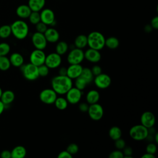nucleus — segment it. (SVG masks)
<instances>
[{
  "label": "nucleus",
  "mask_w": 158,
  "mask_h": 158,
  "mask_svg": "<svg viewBox=\"0 0 158 158\" xmlns=\"http://www.w3.org/2000/svg\"><path fill=\"white\" fill-rule=\"evenodd\" d=\"M51 88L59 95H64L73 86V81L67 75H57L51 81Z\"/></svg>",
  "instance_id": "f257e3e1"
},
{
  "label": "nucleus",
  "mask_w": 158,
  "mask_h": 158,
  "mask_svg": "<svg viewBox=\"0 0 158 158\" xmlns=\"http://www.w3.org/2000/svg\"><path fill=\"white\" fill-rule=\"evenodd\" d=\"M11 31L14 36L18 40H23L27 38L29 33L28 24L23 20H17L11 25Z\"/></svg>",
  "instance_id": "f03ea898"
},
{
  "label": "nucleus",
  "mask_w": 158,
  "mask_h": 158,
  "mask_svg": "<svg viewBox=\"0 0 158 158\" xmlns=\"http://www.w3.org/2000/svg\"><path fill=\"white\" fill-rule=\"evenodd\" d=\"M105 36L101 32L91 31L87 36L88 46L89 48L101 51L105 47Z\"/></svg>",
  "instance_id": "7ed1b4c3"
},
{
  "label": "nucleus",
  "mask_w": 158,
  "mask_h": 158,
  "mask_svg": "<svg viewBox=\"0 0 158 158\" xmlns=\"http://www.w3.org/2000/svg\"><path fill=\"white\" fill-rule=\"evenodd\" d=\"M148 135V129L141 124L135 125L131 127L129 130V135L131 138L137 141L145 140Z\"/></svg>",
  "instance_id": "20e7f679"
},
{
  "label": "nucleus",
  "mask_w": 158,
  "mask_h": 158,
  "mask_svg": "<svg viewBox=\"0 0 158 158\" xmlns=\"http://www.w3.org/2000/svg\"><path fill=\"white\" fill-rule=\"evenodd\" d=\"M20 67L21 69L23 76L27 80L34 81L38 79V78L40 77L38 74V67L30 62L26 64H23Z\"/></svg>",
  "instance_id": "39448f33"
},
{
  "label": "nucleus",
  "mask_w": 158,
  "mask_h": 158,
  "mask_svg": "<svg viewBox=\"0 0 158 158\" xmlns=\"http://www.w3.org/2000/svg\"><path fill=\"white\" fill-rule=\"evenodd\" d=\"M84 59L83 50L77 48L71 49L67 56V61L69 64H80Z\"/></svg>",
  "instance_id": "423d86ee"
},
{
  "label": "nucleus",
  "mask_w": 158,
  "mask_h": 158,
  "mask_svg": "<svg viewBox=\"0 0 158 158\" xmlns=\"http://www.w3.org/2000/svg\"><path fill=\"white\" fill-rule=\"evenodd\" d=\"M57 97V94L52 88H45L41 91L39 94L41 102L47 105L53 104Z\"/></svg>",
  "instance_id": "0eeeda50"
},
{
  "label": "nucleus",
  "mask_w": 158,
  "mask_h": 158,
  "mask_svg": "<svg viewBox=\"0 0 158 158\" xmlns=\"http://www.w3.org/2000/svg\"><path fill=\"white\" fill-rule=\"evenodd\" d=\"M89 118L94 121L100 120L104 115V109L98 102L89 104L87 111Z\"/></svg>",
  "instance_id": "6e6552de"
},
{
  "label": "nucleus",
  "mask_w": 158,
  "mask_h": 158,
  "mask_svg": "<svg viewBox=\"0 0 158 158\" xmlns=\"http://www.w3.org/2000/svg\"><path fill=\"white\" fill-rule=\"evenodd\" d=\"M93 81L94 84L98 88L104 89L110 86L112 80L108 74L102 72L101 73L94 77L93 78Z\"/></svg>",
  "instance_id": "1a4fd4ad"
},
{
  "label": "nucleus",
  "mask_w": 158,
  "mask_h": 158,
  "mask_svg": "<svg viewBox=\"0 0 158 158\" xmlns=\"http://www.w3.org/2000/svg\"><path fill=\"white\" fill-rule=\"evenodd\" d=\"M46 54L44 50L35 49L30 54V62L38 67L44 64Z\"/></svg>",
  "instance_id": "9d476101"
},
{
  "label": "nucleus",
  "mask_w": 158,
  "mask_h": 158,
  "mask_svg": "<svg viewBox=\"0 0 158 158\" xmlns=\"http://www.w3.org/2000/svg\"><path fill=\"white\" fill-rule=\"evenodd\" d=\"M83 92L75 86H72L65 94V98L69 104L74 105L79 103L82 98Z\"/></svg>",
  "instance_id": "9b49d317"
},
{
  "label": "nucleus",
  "mask_w": 158,
  "mask_h": 158,
  "mask_svg": "<svg viewBox=\"0 0 158 158\" xmlns=\"http://www.w3.org/2000/svg\"><path fill=\"white\" fill-rule=\"evenodd\" d=\"M62 63V57L56 52H51L46 55L44 64L50 69H57Z\"/></svg>",
  "instance_id": "f8f14e48"
},
{
  "label": "nucleus",
  "mask_w": 158,
  "mask_h": 158,
  "mask_svg": "<svg viewBox=\"0 0 158 158\" xmlns=\"http://www.w3.org/2000/svg\"><path fill=\"white\" fill-rule=\"evenodd\" d=\"M31 43L35 49L44 50L46 49L48 42L44 33L38 31L35 32L31 36Z\"/></svg>",
  "instance_id": "ddd939ff"
},
{
  "label": "nucleus",
  "mask_w": 158,
  "mask_h": 158,
  "mask_svg": "<svg viewBox=\"0 0 158 158\" xmlns=\"http://www.w3.org/2000/svg\"><path fill=\"white\" fill-rule=\"evenodd\" d=\"M41 22L47 25L53 26L56 23L55 14L52 10L49 8H43L40 12Z\"/></svg>",
  "instance_id": "4468645a"
},
{
  "label": "nucleus",
  "mask_w": 158,
  "mask_h": 158,
  "mask_svg": "<svg viewBox=\"0 0 158 158\" xmlns=\"http://www.w3.org/2000/svg\"><path fill=\"white\" fill-rule=\"evenodd\" d=\"M156 123V117L154 114L150 111L144 112L140 117V124L147 128L154 126Z\"/></svg>",
  "instance_id": "2eb2a0df"
},
{
  "label": "nucleus",
  "mask_w": 158,
  "mask_h": 158,
  "mask_svg": "<svg viewBox=\"0 0 158 158\" xmlns=\"http://www.w3.org/2000/svg\"><path fill=\"white\" fill-rule=\"evenodd\" d=\"M84 57L87 61L96 64L101 60V54L100 51L89 48L84 52Z\"/></svg>",
  "instance_id": "dca6fc26"
},
{
  "label": "nucleus",
  "mask_w": 158,
  "mask_h": 158,
  "mask_svg": "<svg viewBox=\"0 0 158 158\" xmlns=\"http://www.w3.org/2000/svg\"><path fill=\"white\" fill-rule=\"evenodd\" d=\"M83 69L81 64H69L67 67V76L72 80L80 77Z\"/></svg>",
  "instance_id": "f3484780"
},
{
  "label": "nucleus",
  "mask_w": 158,
  "mask_h": 158,
  "mask_svg": "<svg viewBox=\"0 0 158 158\" xmlns=\"http://www.w3.org/2000/svg\"><path fill=\"white\" fill-rule=\"evenodd\" d=\"M44 35L48 43H55L59 41L60 38V35L59 31L53 27L48 28L46 31L44 33Z\"/></svg>",
  "instance_id": "a211bd4d"
},
{
  "label": "nucleus",
  "mask_w": 158,
  "mask_h": 158,
  "mask_svg": "<svg viewBox=\"0 0 158 158\" xmlns=\"http://www.w3.org/2000/svg\"><path fill=\"white\" fill-rule=\"evenodd\" d=\"M31 12V10L28 4L20 5L16 9V14L19 17L22 19H28Z\"/></svg>",
  "instance_id": "6ab92c4d"
},
{
  "label": "nucleus",
  "mask_w": 158,
  "mask_h": 158,
  "mask_svg": "<svg viewBox=\"0 0 158 158\" xmlns=\"http://www.w3.org/2000/svg\"><path fill=\"white\" fill-rule=\"evenodd\" d=\"M86 101L89 104H93L99 102L100 99V94L98 90L91 89L86 94Z\"/></svg>",
  "instance_id": "aec40b11"
},
{
  "label": "nucleus",
  "mask_w": 158,
  "mask_h": 158,
  "mask_svg": "<svg viewBox=\"0 0 158 158\" xmlns=\"http://www.w3.org/2000/svg\"><path fill=\"white\" fill-rule=\"evenodd\" d=\"M10 64L15 67H21L24 63V58L23 56L19 52L12 53L9 57Z\"/></svg>",
  "instance_id": "412c9836"
},
{
  "label": "nucleus",
  "mask_w": 158,
  "mask_h": 158,
  "mask_svg": "<svg viewBox=\"0 0 158 158\" xmlns=\"http://www.w3.org/2000/svg\"><path fill=\"white\" fill-rule=\"evenodd\" d=\"M15 99V94L11 90H6L2 91L0 100L5 106L11 104Z\"/></svg>",
  "instance_id": "4be33fe9"
},
{
  "label": "nucleus",
  "mask_w": 158,
  "mask_h": 158,
  "mask_svg": "<svg viewBox=\"0 0 158 158\" xmlns=\"http://www.w3.org/2000/svg\"><path fill=\"white\" fill-rule=\"evenodd\" d=\"M46 0H28V6L31 11L40 12L44 7Z\"/></svg>",
  "instance_id": "5701e85b"
},
{
  "label": "nucleus",
  "mask_w": 158,
  "mask_h": 158,
  "mask_svg": "<svg viewBox=\"0 0 158 158\" xmlns=\"http://www.w3.org/2000/svg\"><path fill=\"white\" fill-rule=\"evenodd\" d=\"M11 152V158H23L27 155L26 148L21 145L14 147Z\"/></svg>",
  "instance_id": "b1692460"
},
{
  "label": "nucleus",
  "mask_w": 158,
  "mask_h": 158,
  "mask_svg": "<svg viewBox=\"0 0 158 158\" xmlns=\"http://www.w3.org/2000/svg\"><path fill=\"white\" fill-rule=\"evenodd\" d=\"M73 45L75 48H77L79 49H84L88 46V40L87 36L81 34L76 36L74 40Z\"/></svg>",
  "instance_id": "393cba45"
},
{
  "label": "nucleus",
  "mask_w": 158,
  "mask_h": 158,
  "mask_svg": "<svg viewBox=\"0 0 158 158\" xmlns=\"http://www.w3.org/2000/svg\"><path fill=\"white\" fill-rule=\"evenodd\" d=\"M55 49L56 52L62 56L67 53L69 49V46L67 42L64 41H60L57 42Z\"/></svg>",
  "instance_id": "a878e982"
},
{
  "label": "nucleus",
  "mask_w": 158,
  "mask_h": 158,
  "mask_svg": "<svg viewBox=\"0 0 158 158\" xmlns=\"http://www.w3.org/2000/svg\"><path fill=\"white\" fill-rule=\"evenodd\" d=\"M109 136L110 138L113 140L115 141L117 139L122 138V131L120 127L117 126H112L109 130Z\"/></svg>",
  "instance_id": "bb28decb"
},
{
  "label": "nucleus",
  "mask_w": 158,
  "mask_h": 158,
  "mask_svg": "<svg viewBox=\"0 0 158 158\" xmlns=\"http://www.w3.org/2000/svg\"><path fill=\"white\" fill-rule=\"evenodd\" d=\"M120 44L118 39L115 36H110L105 40V46L110 49H117Z\"/></svg>",
  "instance_id": "cd10ccee"
},
{
  "label": "nucleus",
  "mask_w": 158,
  "mask_h": 158,
  "mask_svg": "<svg viewBox=\"0 0 158 158\" xmlns=\"http://www.w3.org/2000/svg\"><path fill=\"white\" fill-rule=\"evenodd\" d=\"M54 104L58 110H64L67 108L69 102L67 101L65 98H64L62 96H59V97H57Z\"/></svg>",
  "instance_id": "c85d7f7f"
},
{
  "label": "nucleus",
  "mask_w": 158,
  "mask_h": 158,
  "mask_svg": "<svg viewBox=\"0 0 158 158\" xmlns=\"http://www.w3.org/2000/svg\"><path fill=\"white\" fill-rule=\"evenodd\" d=\"M80 76L83 78L88 84L91 83L93 81L94 75L91 72V69L89 67H83Z\"/></svg>",
  "instance_id": "c756f323"
},
{
  "label": "nucleus",
  "mask_w": 158,
  "mask_h": 158,
  "mask_svg": "<svg viewBox=\"0 0 158 158\" xmlns=\"http://www.w3.org/2000/svg\"><path fill=\"white\" fill-rule=\"evenodd\" d=\"M74 84H75V88H78V89H80L82 91L85 89L86 86L88 85L87 81L83 78H82L81 76H80L75 79Z\"/></svg>",
  "instance_id": "7c9ffc66"
},
{
  "label": "nucleus",
  "mask_w": 158,
  "mask_h": 158,
  "mask_svg": "<svg viewBox=\"0 0 158 158\" xmlns=\"http://www.w3.org/2000/svg\"><path fill=\"white\" fill-rule=\"evenodd\" d=\"M12 34L10 25H4L0 27V38H7Z\"/></svg>",
  "instance_id": "2f4dec72"
},
{
  "label": "nucleus",
  "mask_w": 158,
  "mask_h": 158,
  "mask_svg": "<svg viewBox=\"0 0 158 158\" xmlns=\"http://www.w3.org/2000/svg\"><path fill=\"white\" fill-rule=\"evenodd\" d=\"M11 64L8 58L6 56H0V70L2 71H6L9 69Z\"/></svg>",
  "instance_id": "473e14b6"
},
{
  "label": "nucleus",
  "mask_w": 158,
  "mask_h": 158,
  "mask_svg": "<svg viewBox=\"0 0 158 158\" xmlns=\"http://www.w3.org/2000/svg\"><path fill=\"white\" fill-rule=\"evenodd\" d=\"M28 19H29V22L31 24L35 25L36 24H37L38 22H40L41 21L40 12L31 11V12L30 14Z\"/></svg>",
  "instance_id": "72a5a7b5"
},
{
  "label": "nucleus",
  "mask_w": 158,
  "mask_h": 158,
  "mask_svg": "<svg viewBox=\"0 0 158 158\" xmlns=\"http://www.w3.org/2000/svg\"><path fill=\"white\" fill-rule=\"evenodd\" d=\"M10 50V45L5 42L0 43V56H7Z\"/></svg>",
  "instance_id": "f704fd0d"
},
{
  "label": "nucleus",
  "mask_w": 158,
  "mask_h": 158,
  "mask_svg": "<svg viewBox=\"0 0 158 158\" xmlns=\"http://www.w3.org/2000/svg\"><path fill=\"white\" fill-rule=\"evenodd\" d=\"M38 70L39 76L41 77H45L48 75V74L49 73L50 69L44 64H42V65L38 66Z\"/></svg>",
  "instance_id": "c9c22d12"
},
{
  "label": "nucleus",
  "mask_w": 158,
  "mask_h": 158,
  "mask_svg": "<svg viewBox=\"0 0 158 158\" xmlns=\"http://www.w3.org/2000/svg\"><path fill=\"white\" fill-rule=\"evenodd\" d=\"M66 150L72 156L76 154L77 153H78V151H79V146H78V144H77L76 143H72L69 144L67 147Z\"/></svg>",
  "instance_id": "e433bc0d"
},
{
  "label": "nucleus",
  "mask_w": 158,
  "mask_h": 158,
  "mask_svg": "<svg viewBox=\"0 0 158 158\" xmlns=\"http://www.w3.org/2000/svg\"><path fill=\"white\" fill-rule=\"evenodd\" d=\"M124 158H132L133 151L131 147L126 146L122 150Z\"/></svg>",
  "instance_id": "4c0bfd02"
},
{
  "label": "nucleus",
  "mask_w": 158,
  "mask_h": 158,
  "mask_svg": "<svg viewBox=\"0 0 158 158\" xmlns=\"http://www.w3.org/2000/svg\"><path fill=\"white\" fill-rule=\"evenodd\" d=\"M114 141H115L114 145H115V147L117 149L122 151L126 146L125 141L123 139H122V138H120L119 139H117Z\"/></svg>",
  "instance_id": "58836bf2"
},
{
  "label": "nucleus",
  "mask_w": 158,
  "mask_h": 158,
  "mask_svg": "<svg viewBox=\"0 0 158 158\" xmlns=\"http://www.w3.org/2000/svg\"><path fill=\"white\" fill-rule=\"evenodd\" d=\"M157 151V146L155 143H150L147 144L146 147V152L151 154H155Z\"/></svg>",
  "instance_id": "ea45409f"
},
{
  "label": "nucleus",
  "mask_w": 158,
  "mask_h": 158,
  "mask_svg": "<svg viewBox=\"0 0 158 158\" xmlns=\"http://www.w3.org/2000/svg\"><path fill=\"white\" fill-rule=\"evenodd\" d=\"M35 28H36V31L44 33L48 28V25L40 21V22H38L37 24L35 25Z\"/></svg>",
  "instance_id": "a19ab883"
},
{
  "label": "nucleus",
  "mask_w": 158,
  "mask_h": 158,
  "mask_svg": "<svg viewBox=\"0 0 158 158\" xmlns=\"http://www.w3.org/2000/svg\"><path fill=\"white\" fill-rule=\"evenodd\" d=\"M109 158H123V154L122 151L115 149L112 151L109 155Z\"/></svg>",
  "instance_id": "79ce46f5"
},
{
  "label": "nucleus",
  "mask_w": 158,
  "mask_h": 158,
  "mask_svg": "<svg viewBox=\"0 0 158 158\" xmlns=\"http://www.w3.org/2000/svg\"><path fill=\"white\" fill-rule=\"evenodd\" d=\"M91 72L94 75V77L102 73V68L99 65H94L91 69Z\"/></svg>",
  "instance_id": "37998d69"
},
{
  "label": "nucleus",
  "mask_w": 158,
  "mask_h": 158,
  "mask_svg": "<svg viewBox=\"0 0 158 158\" xmlns=\"http://www.w3.org/2000/svg\"><path fill=\"white\" fill-rule=\"evenodd\" d=\"M89 107V104L86 102H80L78 105V109L82 112H87Z\"/></svg>",
  "instance_id": "c03bdc74"
},
{
  "label": "nucleus",
  "mask_w": 158,
  "mask_h": 158,
  "mask_svg": "<svg viewBox=\"0 0 158 158\" xmlns=\"http://www.w3.org/2000/svg\"><path fill=\"white\" fill-rule=\"evenodd\" d=\"M73 156L70 154L67 150L60 151L57 156L58 158H72Z\"/></svg>",
  "instance_id": "a18cd8bd"
},
{
  "label": "nucleus",
  "mask_w": 158,
  "mask_h": 158,
  "mask_svg": "<svg viewBox=\"0 0 158 158\" xmlns=\"http://www.w3.org/2000/svg\"><path fill=\"white\" fill-rule=\"evenodd\" d=\"M150 25L153 29L154 30L158 29V17L157 16H155L151 19Z\"/></svg>",
  "instance_id": "49530a36"
},
{
  "label": "nucleus",
  "mask_w": 158,
  "mask_h": 158,
  "mask_svg": "<svg viewBox=\"0 0 158 158\" xmlns=\"http://www.w3.org/2000/svg\"><path fill=\"white\" fill-rule=\"evenodd\" d=\"M0 156L1 158H11V152L9 150H4L1 152Z\"/></svg>",
  "instance_id": "de8ad7c7"
},
{
  "label": "nucleus",
  "mask_w": 158,
  "mask_h": 158,
  "mask_svg": "<svg viewBox=\"0 0 158 158\" xmlns=\"http://www.w3.org/2000/svg\"><path fill=\"white\" fill-rule=\"evenodd\" d=\"M58 75H67V67H61L58 70Z\"/></svg>",
  "instance_id": "09e8293b"
},
{
  "label": "nucleus",
  "mask_w": 158,
  "mask_h": 158,
  "mask_svg": "<svg viewBox=\"0 0 158 158\" xmlns=\"http://www.w3.org/2000/svg\"><path fill=\"white\" fill-rule=\"evenodd\" d=\"M153 30V28H152V27L151 26L150 24H147L145 25L144 28V30L146 33H150L152 31V30Z\"/></svg>",
  "instance_id": "8fccbe9b"
},
{
  "label": "nucleus",
  "mask_w": 158,
  "mask_h": 158,
  "mask_svg": "<svg viewBox=\"0 0 158 158\" xmlns=\"http://www.w3.org/2000/svg\"><path fill=\"white\" fill-rule=\"evenodd\" d=\"M141 158H155V155L146 152L142 155Z\"/></svg>",
  "instance_id": "3c124183"
},
{
  "label": "nucleus",
  "mask_w": 158,
  "mask_h": 158,
  "mask_svg": "<svg viewBox=\"0 0 158 158\" xmlns=\"http://www.w3.org/2000/svg\"><path fill=\"white\" fill-rule=\"evenodd\" d=\"M5 105L4 104V103L0 100V115L2 114V112H4V109H5Z\"/></svg>",
  "instance_id": "603ef678"
},
{
  "label": "nucleus",
  "mask_w": 158,
  "mask_h": 158,
  "mask_svg": "<svg viewBox=\"0 0 158 158\" xmlns=\"http://www.w3.org/2000/svg\"><path fill=\"white\" fill-rule=\"evenodd\" d=\"M153 138H154V140L155 143H158V133L157 132H156L154 133V135L153 136Z\"/></svg>",
  "instance_id": "864d4df0"
},
{
  "label": "nucleus",
  "mask_w": 158,
  "mask_h": 158,
  "mask_svg": "<svg viewBox=\"0 0 158 158\" xmlns=\"http://www.w3.org/2000/svg\"><path fill=\"white\" fill-rule=\"evenodd\" d=\"M2 90L1 88L0 87V98H1V94H2Z\"/></svg>",
  "instance_id": "5fc2aeb1"
}]
</instances>
